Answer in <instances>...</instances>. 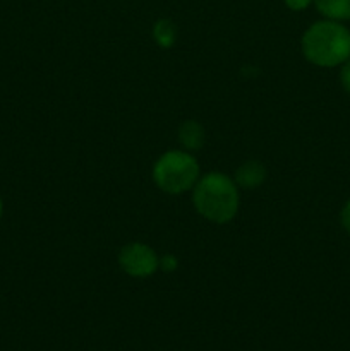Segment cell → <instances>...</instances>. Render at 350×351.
Instances as JSON below:
<instances>
[{
  "instance_id": "ba28073f",
  "label": "cell",
  "mask_w": 350,
  "mask_h": 351,
  "mask_svg": "<svg viewBox=\"0 0 350 351\" xmlns=\"http://www.w3.org/2000/svg\"><path fill=\"white\" fill-rule=\"evenodd\" d=\"M154 38L161 47H170L175 41V27L170 21L161 19L154 26Z\"/></svg>"
},
{
  "instance_id": "7c38bea8",
  "label": "cell",
  "mask_w": 350,
  "mask_h": 351,
  "mask_svg": "<svg viewBox=\"0 0 350 351\" xmlns=\"http://www.w3.org/2000/svg\"><path fill=\"white\" fill-rule=\"evenodd\" d=\"M160 264L165 271H174L175 266H177V261H175L172 256H165L163 259H161Z\"/></svg>"
},
{
  "instance_id": "277c9868",
  "label": "cell",
  "mask_w": 350,
  "mask_h": 351,
  "mask_svg": "<svg viewBox=\"0 0 350 351\" xmlns=\"http://www.w3.org/2000/svg\"><path fill=\"white\" fill-rule=\"evenodd\" d=\"M119 264L129 276H151L160 266L158 256L151 247L144 243H129L119 254Z\"/></svg>"
},
{
  "instance_id": "9c48e42d",
  "label": "cell",
  "mask_w": 350,
  "mask_h": 351,
  "mask_svg": "<svg viewBox=\"0 0 350 351\" xmlns=\"http://www.w3.org/2000/svg\"><path fill=\"white\" fill-rule=\"evenodd\" d=\"M340 81H342L343 89L350 95V58L343 64L342 72H340Z\"/></svg>"
},
{
  "instance_id": "7a4b0ae2",
  "label": "cell",
  "mask_w": 350,
  "mask_h": 351,
  "mask_svg": "<svg viewBox=\"0 0 350 351\" xmlns=\"http://www.w3.org/2000/svg\"><path fill=\"white\" fill-rule=\"evenodd\" d=\"M192 202L202 218L223 225L233 219L239 211V189L225 173L211 171L194 185Z\"/></svg>"
},
{
  "instance_id": "30bf717a",
  "label": "cell",
  "mask_w": 350,
  "mask_h": 351,
  "mask_svg": "<svg viewBox=\"0 0 350 351\" xmlns=\"http://www.w3.org/2000/svg\"><path fill=\"white\" fill-rule=\"evenodd\" d=\"M340 221H342L343 230L350 235V199L347 201V204L343 206L342 213H340Z\"/></svg>"
},
{
  "instance_id": "52a82bcc",
  "label": "cell",
  "mask_w": 350,
  "mask_h": 351,
  "mask_svg": "<svg viewBox=\"0 0 350 351\" xmlns=\"http://www.w3.org/2000/svg\"><path fill=\"white\" fill-rule=\"evenodd\" d=\"M180 143L184 144L187 149H199L205 141V132H202V127L199 125L198 122H185L184 125L180 127Z\"/></svg>"
},
{
  "instance_id": "8992f818",
  "label": "cell",
  "mask_w": 350,
  "mask_h": 351,
  "mask_svg": "<svg viewBox=\"0 0 350 351\" xmlns=\"http://www.w3.org/2000/svg\"><path fill=\"white\" fill-rule=\"evenodd\" d=\"M264 177H266V170H264L263 165L257 163V161H249V163L242 165V167L237 170V184H239L240 187H257V185L263 184Z\"/></svg>"
},
{
  "instance_id": "4fadbf2b",
  "label": "cell",
  "mask_w": 350,
  "mask_h": 351,
  "mask_svg": "<svg viewBox=\"0 0 350 351\" xmlns=\"http://www.w3.org/2000/svg\"><path fill=\"white\" fill-rule=\"evenodd\" d=\"M2 209H3V206H2V201H0V216H2Z\"/></svg>"
},
{
  "instance_id": "3957f363",
  "label": "cell",
  "mask_w": 350,
  "mask_h": 351,
  "mask_svg": "<svg viewBox=\"0 0 350 351\" xmlns=\"http://www.w3.org/2000/svg\"><path fill=\"white\" fill-rule=\"evenodd\" d=\"M153 180L167 194H184L199 180V165L187 151H168L154 163Z\"/></svg>"
},
{
  "instance_id": "6da1fadb",
  "label": "cell",
  "mask_w": 350,
  "mask_h": 351,
  "mask_svg": "<svg viewBox=\"0 0 350 351\" xmlns=\"http://www.w3.org/2000/svg\"><path fill=\"white\" fill-rule=\"evenodd\" d=\"M302 53L318 67L343 65L350 58V31L340 21H318L302 36Z\"/></svg>"
},
{
  "instance_id": "8fae6325",
  "label": "cell",
  "mask_w": 350,
  "mask_h": 351,
  "mask_svg": "<svg viewBox=\"0 0 350 351\" xmlns=\"http://www.w3.org/2000/svg\"><path fill=\"white\" fill-rule=\"evenodd\" d=\"M312 3V0H285V5L290 10H304Z\"/></svg>"
},
{
  "instance_id": "5b68a950",
  "label": "cell",
  "mask_w": 350,
  "mask_h": 351,
  "mask_svg": "<svg viewBox=\"0 0 350 351\" xmlns=\"http://www.w3.org/2000/svg\"><path fill=\"white\" fill-rule=\"evenodd\" d=\"M319 14L331 21H350V0H312Z\"/></svg>"
}]
</instances>
